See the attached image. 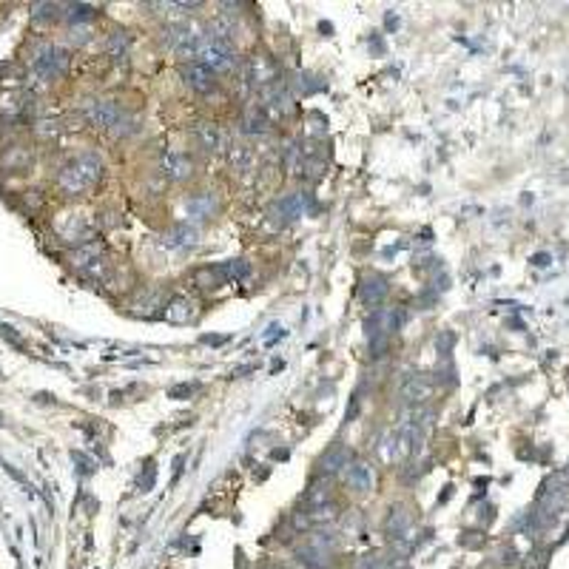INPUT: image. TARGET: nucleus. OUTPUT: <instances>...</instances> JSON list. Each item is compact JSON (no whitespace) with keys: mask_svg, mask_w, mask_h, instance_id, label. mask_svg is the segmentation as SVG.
<instances>
[{"mask_svg":"<svg viewBox=\"0 0 569 569\" xmlns=\"http://www.w3.org/2000/svg\"><path fill=\"white\" fill-rule=\"evenodd\" d=\"M182 80H185V86H188L191 92H196V94H208V92L217 89V80H213V75H211L205 65H199V63H188V65L182 68Z\"/></svg>","mask_w":569,"mask_h":569,"instance_id":"13","label":"nucleus"},{"mask_svg":"<svg viewBox=\"0 0 569 569\" xmlns=\"http://www.w3.org/2000/svg\"><path fill=\"white\" fill-rule=\"evenodd\" d=\"M165 319L168 322H177V325H185L191 316H194V302L188 296H171V302L165 305Z\"/></svg>","mask_w":569,"mask_h":569,"instance_id":"21","label":"nucleus"},{"mask_svg":"<svg viewBox=\"0 0 569 569\" xmlns=\"http://www.w3.org/2000/svg\"><path fill=\"white\" fill-rule=\"evenodd\" d=\"M390 294V279L382 276V273H368L359 284V299L368 305V308H379Z\"/></svg>","mask_w":569,"mask_h":569,"instance_id":"8","label":"nucleus"},{"mask_svg":"<svg viewBox=\"0 0 569 569\" xmlns=\"http://www.w3.org/2000/svg\"><path fill=\"white\" fill-rule=\"evenodd\" d=\"M276 77H279V68H276V63H273L270 57L254 54V57L245 60V80H248L251 86H256L259 92L268 89V86H273V83H279Z\"/></svg>","mask_w":569,"mask_h":569,"instance_id":"3","label":"nucleus"},{"mask_svg":"<svg viewBox=\"0 0 569 569\" xmlns=\"http://www.w3.org/2000/svg\"><path fill=\"white\" fill-rule=\"evenodd\" d=\"M154 481H157V467H154V461H149V464H146V473L139 475V489H142V492L154 489Z\"/></svg>","mask_w":569,"mask_h":569,"instance_id":"33","label":"nucleus"},{"mask_svg":"<svg viewBox=\"0 0 569 569\" xmlns=\"http://www.w3.org/2000/svg\"><path fill=\"white\" fill-rule=\"evenodd\" d=\"M228 160H231V165H237V168H248L251 160H254V151H251L248 146H231Z\"/></svg>","mask_w":569,"mask_h":569,"instance_id":"29","label":"nucleus"},{"mask_svg":"<svg viewBox=\"0 0 569 569\" xmlns=\"http://www.w3.org/2000/svg\"><path fill=\"white\" fill-rule=\"evenodd\" d=\"M137 128H139V125H137V120H134V117H125V114H123V117H120V120H117V123H114V125H111L108 131H111V137H114V139H123V137L134 134Z\"/></svg>","mask_w":569,"mask_h":569,"instance_id":"28","label":"nucleus"},{"mask_svg":"<svg viewBox=\"0 0 569 569\" xmlns=\"http://www.w3.org/2000/svg\"><path fill=\"white\" fill-rule=\"evenodd\" d=\"M32 65H35V75L40 80H57V77L65 75V68H68V51H63V49H57L51 43H43V46H37Z\"/></svg>","mask_w":569,"mask_h":569,"instance_id":"2","label":"nucleus"},{"mask_svg":"<svg viewBox=\"0 0 569 569\" xmlns=\"http://www.w3.org/2000/svg\"><path fill=\"white\" fill-rule=\"evenodd\" d=\"M294 92L296 94H316V92H322V89H327L319 77H311V75H305V71H299V75L294 77Z\"/></svg>","mask_w":569,"mask_h":569,"instance_id":"24","label":"nucleus"},{"mask_svg":"<svg viewBox=\"0 0 569 569\" xmlns=\"http://www.w3.org/2000/svg\"><path fill=\"white\" fill-rule=\"evenodd\" d=\"M100 177H103V160L94 151H83V154H77L75 160L60 168L57 185L68 196H77V194H86L92 185H97Z\"/></svg>","mask_w":569,"mask_h":569,"instance_id":"1","label":"nucleus"},{"mask_svg":"<svg viewBox=\"0 0 569 569\" xmlns=\"http://www.w3.org/2000/svg\"><path fill=\"white\" fill-rule=\"evenodd\" d=\"M316 205H313V199H311V194L308 191H296V194H291V196H282L273 208H270V213H279L282 220H299V217H305V213H311Z\"/></svg>","mask_w":569,"mask_h":569,"instance_id":"7","label":"nucleus"},{"mask_svg":"<svg viewBox=\"0 0 569 569\" xmlns=\"http://www.w3.org/2000/svg\"><path fill=\"white\" fill-rule=\"evenodd\" d=\"M453 347H456V333H453V330H442V333L436 336V350H439L442 359H450Z\"/></svg>","mask_w":569,"mask_h":569,"instance_id":"30","label":"nucleus"},{"mask_svg":"<svg viewBox=\"0 0 569 569\" xmlns=\"http://www.w3.org/2000/svg\"><path fill=\"white\" fill-rule=\"evenodd\" d=\"M228 282V273L223 265H205V268H196L194 270V284L202 291H217Z\"/></svg>","mask_w":569,"mask_h":569,"instance_id":"17","label":"nucleus"},{"mask_svg":"<svg viewBox=\"0 0 569 569\" xmlns=\"http://www.w3.org/2000/svg\"><path fill=\"white\" fill-rule=\"evenodd\" d=\"M339 518V507L330 501V504H325V507H316V510H311V524H333Z\"/></svg>","mask_w":569,"mask_h":569,"instance_id":"27","label":"nucleus"},{"mask_svg":"<svg viewBox=\"0 0 569 569\" xmlns=\"http://www.w3.org/2000/svg\"><path fill=\"white\" fill-rule=\"evenodd\" d=\"M199 342H202V344H225L228 336H199Z\"/></svg>","mask_w":569,"mask_h":569,"instance_id":"37","label":"nucleus"},{"mask_svg":"<svg viewBox=\"0 0 569 569\" xmlns=\"http://www.w3.org/2000/svg\"><path fill=\"white\" fill-rule=\"evenodd\" d=\"M160 174L171 182H185L194 177V160L177 149H165L160 154Z\"/></svg>","mask_w":569,"mask_h":569,"instance_id":"4","label":"nucleus"},{"mask_svg":"<svg viewBox=\"0 0 569 569\" xmlns=\"http://www.w3.org/2000/svg\"><path fill=\"white\" fill-rule=\"evenodd\" d=\"M125 49H128V35H125V32H111V37H108V51H111L114 57H123Z\"/></svg>","mask_w":569,"mask_h":569,"instance_id":"32","label":"nucleus"},{"mask_svg":"<svg viewBox=\"0 0 569 569\" xmlns=\"http://www.w3.org/2000/svg\"><path fill=\"white\" fill-rule=\"evenodd\" d=\"M344 481H347V487L353 492L368 495L376 487V470L370 467V461H362V458L359 461H350L347 470H344Z\"/></svg>","mask_w":569,"mask_h":569,"instance_id":"6","label":"nucleus"},{"mask_svg":"<svg viewBox=\"0 0 569 569\" xmlns=\"http://www.w3.org/2000/svg\"><path fill=\"white\" fill-rule=\"evenodd\" d=\"M196 239H199V231L194 225H188V223H177L174 228H168L163 234L165 248H191V245H196Z\"/></svg>","mask_w":569,"mask_h":569,"instance_id":"18","label":"nucleus"},{"mask_svg":"<svg viewBox=\"0 0 569 569\" xmlns=\"http://www.w3.org/2000/svg\"><path fill=\"white\" fill-rule=\"evenodd\" d=\"M57 12H60V6H57V4H35L32 18H35V23H43V20H54V18H57Z\"/></svg>","mask_w":569,"mask_h":569,"instance_id":"31","label":"nucleus"},{"mask_svg":"<svg viewBox=\"0 0 569 569\" xmlns=\"http://www.w3.org/2000/svg\"><path fill=\"white\" fill-rule=\"evenodd\" d=\"M194 390H196V384H188V382H182V384H174V387L168 390V399H177V401H180V399H188V396H191Z\"/></svg>","mask_w":569,"mask_h":569,"instance_id":"34","label":"nucleus"},{"mask_svg":"<svg viewBox=\"0 0 569 569\" xmlns=\"http://www.w3.org/2000/svg\"><path fill=\"white\" fill-rule=\"evenodd\" d=\"M217 211H220V199H217V194H211V191H199V194L185 199V213H188V220H194V223L217 217Z\"/></svg>","mask_w":569,"mask_h":569,"instance_id":"9","label":"nucleus"},{"mask_svg":"<svg viewBox=\"0 0 569 569\" xmlns=\"http://www.w3.org/2000/svg\"><path fill=\"white\" fill-rule=\"evenodd\" d=\"M191 137H194V142L205 154H217L223 149V134H220V128L213 125V123H196L191 128Z\"/></svg>","mask_w":569,"mask_h":569,"instance_id":"15","label":"nucleus"},{"mask_svg":"<svg viewBox=\"0 0 569 569\" xmlns=\"http://www.w3.org/2000/svg\"><path fill=\"white\" fill-rule=\"evenodd\" d=\"M0 336H4L6 342H12L15 347H23V339H20V333L12 325H0Z\"/></svg>","mask_w":569,"mask_h":569,"instance_id":"35","label":"nucleus"},{"mask_svg":"<svg viewBox=\"0 0 569 569\" xmlns=\"http://www.w3.org/2000/svg\"><path fill=\"white\" fill-rule=\"evenodd\" d=\"M305 501L311 504V510L330 504V487H327V481H313L311 489H308V495H305Z\"/></svg>","mask_w":569,"mask_h":569,"instance_id":"22","label":"nucleus"},{"mask_svg":"<svg viewBox=\"0 0 569 569\" xmlns=\"http://www.w3.org/2000/svg\"><path fill=\"white\" fill-rule=\"evenodd\" d=\"M353 569H390V555H384V552H365V555H359L356 558V566Z\"/></svg>","mask_w":569,"mask_h":569,"instance_id":"23","label":"nucleus"},{"mask_svg":"<svg viewBox=\"0 0 569 569\" xmlns=\"http://www.w3.org/2000/svg\"><path fill=\"white\" fill-rule=\"evenodd\" d=\"M347 464H350V450H347V444L336 442L319 456L316 470H319V475H336V473L347 470Z\"/></svg>","mask_w":569,"mask_h":569,"instance_id":"10","label":"nucleus"},{"mask_svg":"<svg viewBox=\"0 0 569 569\" xmlns=\"http://www.w3.org/2000/svg\"><path fill=\"white\" fill-rule=\"evenodd\" d=\"M68 12H65V18L71 20V23H86V20H92L94 18V6H89V4H71V6H65Z\"/></svg>","mask_w":569,"mask_h":569,"instance_id":"26","label":"nucleus"},{"mask_svg":"<svg viewBox=\"0 0 569 569\" xmlns=\"http://www.w3.org/2000/svg\"><path fill=\"white\" fill-rule=\"evenodd\" d=\"M270 125L268 120V111L262 106H248L245 114H242V131L245 134H265Z\"/></svg>","mask_w":569,"mask_h":569,"instance_id":"20","label":"nucleus"},{"mask_svg":"<svg viewBox=\"0 0 569 569\" xmlns=\"http://www.w3.org/2000/svg\"><path fill=\"white\" fill-rule=\"evenodd\" d=\"M223 268H225V273H228V282L234 279V282H242V279H248V273H251V265L245 262V259H228V262H223Z\"/></svg>","mask_w":569,"mask_h":569,"instance_id":"25","label":"nucleus"},{"mask_svg":"<svg viewBox=\"0 0 569 569\" xmlns=\"http://www.w3.org/2000/svg\"><path fill=\"white\" fill-rule=\"evenodd\" d=\"M549 262H552L549 254H535V256H532V265H535V268H546Z\"/></svg>","mask_w":569,"mask_h":569,"instance_id":"36","label":"nucleus"},{"mask_svg":"<svg viewBox=\"0 0 569 569\" xmlns=\"http://www.w3.org/2000/svg\"><path fill=\"white\" fill-rule=\"evenodd\" d=\"M413 524V515H410V507L407 504H393L387 510V518H384V532L393 538V541H401L404 532L410 530Z\"/></svg>","mask_w":569,"mask_h":569,"instance_id":"14","label":"nucleus"},{"mask_svg":"<svg viewBox=\"0 0 569 569\" xmlns=\"http://www.w3.org/2000/svg\"><path fill=\"white\" fill-rule=\"evenodd\" d=\"M262 100H265V111H270L273 117H291L296 111V103H294V92L284 86V83H273L268 89H262Z\"/></svg>","mask_w":569,"mask_h":569,"instance_id":"5","label":"nucleus"},{"mask_svg":"<svg viewBox=\"0 0 569 569\" xmlns=\"http://www.w3.org/2000/svg\"><path fill=\"white\" fill-rule=\"evenodd\" d=\"M401 399H404L407 404H413V407L427 404V401L433 399V382L427 379V376H421V373L404 379V384H401Z\"/></svg>","mask_w":569,"mask_h":569,"instance_id":"11","label":"nucleus"},{"mask_svg":"<svg viewBox=\"0 0 569 569\" xmlns=\"http://www.w3.org/2000/svg\"><path fill=\"white\" fill-rule=\"evenodd\" d=\"M100 254H103V242L100 239H92V242H83V245H77L75 251H71V256H68V262L75 265V268H94L97 265V259H100Z\"/></svg>","mask_w":569,"mask_h":569,"instance_id":"19","label":"nucleus"},{"mask_svg":"<svg viewBox=\"0 0 569 569\" xmlns=\"http://www.w3.org/2000/svg\"><path fill=\"white\" fill-rule=\"evenodd\" d=\"M120 117H123V111L117 108L114 100H92L86 106V120L92 125H97V128H111Z\"/></svg>","mask_w":569,"mask_h":569,"instance_id":"12","label":"nucleus"},{"mask_svg":"<svg viewBox=\"0 0 569 569\" xmlns=\"http://www.w3.org/2000/svg\"><path fill=\"white\" fill-rule=\"evenodd\" d=\"M305 546H308L311 552H316L322 561H327V563H330V558H333V555H336V549H339V538H336L330 530H316V532H308Z\"/></svg>","mask_w":569,"mask_h":569,"instance_id":"16","label":"nucleus"}]
</instances>
